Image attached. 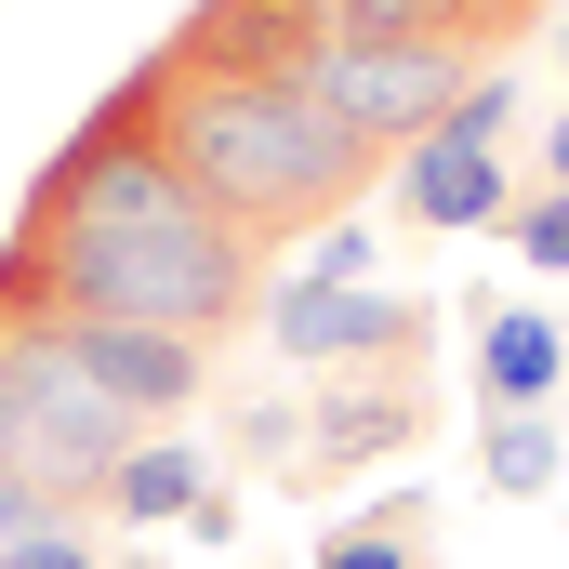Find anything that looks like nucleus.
I'll use <instances>...</instances> for the list:
<instances>
[{
  "mask_svg": "<svg viewBox=\"0 0 569 569\" xmlns=\"http://www.w3.org/2000/svg\"><path fill=\"white\" fill-rule=\"evenodd\" d=\"M252 305H266V252L159 159L133 80L40 159V186L0 239V331L13 318H146V331L226 345V331H252Z\"/></svg>",
  "mask_w": 569,
  "mask_h": 569,
  "instance_id": "nucleus-1",
  "label": "nucleus"
},
{
  "mask_svg": "<svg viewBox=\"0 0 569 569\" xmlns=\"http://www.w3.org/2000/svg\"><path fill=\"white\" fill-rule=\"evenodd\" d=\"M172 40H186L199 67H239V80H305V67L331 53L318 0H199Z\"/></svg>",
  "mask_w": 569,
  "mask_h": 569,
  "instance_id": "nucleus-9",
  "label": "nucleus"
},
{
  "mask_svg": "<svg viewBox=\"0 0 569 569\" xmlns=\"http://www.w3.org/2000/svg\"><path fill=\"white\" fill-rule=\"evenodd\" d=\"M266 331H279V358H425L437 345V305L425 291H358V279H305L266 305Z\"/></svg>",
  "mask_w": 569,
  "mask_h": 569,
  "instance_id": "nucleus-7",
  "label": "nucleus"
},
{
  "mask_svg": "<svg viewBox=\"0 0 569 569\" xmlns=\"http://www.w3.org/2000/svg\"><path fill=\"white\" fill-rule=\"evenodd\" d=\"M398 212H411V226H490V212H503V172H490V146L425 133L411 159H398Z\"/></svg>",
  "mask_w": 569,
  "mask_h": 569,
  "instance_id": "nucleus-10",
  "label": "nucleus"
},
{
  "mask_svg": "<svg viewBox=\"0 0 569 569\" xmlns=\"http://www.w3.org/2000/svg\"><path fill=\"white\" fill-rule=\"evenodd\" d=\"M305 569H437V530H385V517H358V530H331Z\"/></svg>",
  "mask_w": 569,
  "mask_h": 569,
  "instance_id": "nucleus-14",
  "label": "nucleus"
},
{
  "mask_svg": "<svg viewBox=\"0 0 569 569\" xmlns=\"http://www.w3.org/2000/svg\"><path fill=\"white\" fill-rule=\"evenodd\" d=\"M557 40H569V27H557Z\"/></svg>",
  "mask_w": 569,
  "mask_h": 569,
  "instance_id": "nucleus-22",
  "label": "nucleus"
},
{
  "mask_svg": "<svg viewBox=\"0 0 569 569\" xmlns=\"http://www.w3.org/2000/svg\"><path fill=\"white\" fill-rule=\"evenodd\" d=\"M53 345H67V371L93 385V398H120L133 425H172V411H199V385H212V345H186V331H146V318H40Z\"/></svg>",
  "mask_w": 569,
  "mask_h": 569,
  "instance_id": "nucleus-6",
  "label": "nucleus"
},
{
  "mask_svg": "<svg viewBox=\"0 0 569 569\" xmlns=\"http://www.w3.org/2000/svg\"><path fill=\"white\" fill-rule=\"evenodd\" d=\"M437 358V345H425ZM425 358H358L331 398H305V437H291V463L305 477H358V463H385V450H411L437 425V371Z\"/></svg>",
  "mask_w": 569,
  "mask_h": 569,
  "instance_id": "nucleus-5",
  "label": "nucleus"
},
{
  "mask_svg": "<svg viewBox=\"0 0 569 569\" xmlns=\"http://www.w3.org/2000/svg\"><path fill=\"white\" fill-rule=\"evenodd\" d=\"M503 120H517V93H503V80L477 67V80H463V107H450V133H463V146H490Z\"/></svg>",
  "mask_w": 569,
  "mask_h": 569,
  "instance_id": "nucleus-16",
  "label": "nucleus"
},
{
  "mask_svg": "<svg viewBox=\"0 0 569 569\" xmlns=\"http://www.w3.org/2000/svg\"><path fill=\"white\" fill-rule=\"evenodd\" d=\"M0 358H13V450H0V463H13L40 503H67V517H80V503H107V477L133 463L146 425L67 371V345H53L40 318H13V331H0Z\"/></svg>",
  "mask_w": 569,
  "mask_h": 569,
  "instance_id": "nucleus-3",
  "label": "nucleus"
},
{
  "mask_svg": "<svg viewBox=\"0 0 569 569\" xmlns=\"http://www.w3.org/2000/svg\"><path fill=\"white\" fill-rule=\"evenodd\" d=\"M27 517H67V503H40V490H27V477H13V463H0V543H13V530H27Z\"/></svg>",
  "mask_w": 569,
  "mask_h": 569,
  "instance_id": "nucleus-18",
  "label": "nucleus"
},
{
  "mask_svg": "<svg viewBox=\"0 0 569 569\" xmlns=\"http://www.w3.org/2000/svg\"><path fill=\"white\" fill-rule=\"evenodd\" d=\"M517 252H530V266H569V186L543 199V212H517Z\"/></svg>",
  "mask_w": 569,
  "mask_h": 569,
  "instance_id": "nucleus-17",
  "label": "nucleus"
},
{
  "mask_svg": "<svg viewBox=\"0 0 569 569\" xmlns=\"http://www.w3.org/2000/svg\"><path fill=\"white\" fill-rule=\"evenodd\" d=\"M557 371H569V358H557V331H543L530 305L477 331V398H490V411H543V398H557Z\"/></svg>",
  "mask_w": 569,
  "mask_h": 569,
  "instance_id": "nucleus-11",
  "label": "nucleus"
},
{
  "mask_svg": "<svg viewBox=\"0 0 569 569\" xmlns=\"http://www.w3.org/2000/svg\"><path fill=\"white\" fill-rule=\"evenodd\" d=\"M543 172H557V186H569V120H557V133H543Z\"/></svg>",
  "mask_w": 569,
  "mask_h": 569,
  "instance_id": "nucleus-19",
  "label": "nucleus"
},
{
  "mask_svg": "<svg viewBox=\"0 0 569 569\" xmlns=\"http://www.w3.org/2000/svg\"><path fill=\"white\" fill-rule=\"evenodd\" d=\"M318 27H331V40H437V53L490 67L503 40L543 27V0H318Z\"/></svg>",
  "mask_w": 569,
  "mask_h": 569,
  "instance_id": "nucleus-8",
  "label": "nucleus"
},
{
  "mask_svg": "<svg viewBox=\"0 0 569 569\" xmlns=\"http://www.w3.org/2000/svg\"><path fill=\"white\" fill-rule=\"evenodd\" d=\"M0 569H107V557H93V530H80V517H27V530L0 543Z\"/></svg>",
  "mask_w": 569,
  "mask_h": 569,
  "instance_id": "nucleus-15",
  "label": "nucleus"
},
{
  "mask_svg": "<svg viewBox=\"0 0 569 569\" xmlns=\"http://www.w3.org/2000/svg\"><path fill=\"white\" fill-rule=\"evenodd\" d=\"M463 80H477V67H463V53H437V40H331V53L305 67V93H318L345 133L371 146L385 172H398L425 133H450Z\"/></svg>",
  "mask_w": 569,
  "mask_h": 569,
  "instance_id": "nucleus-4",
  "label": "nucleus"
},
{
  "mask_svg": "<svg viewBox=\"0 0 569 569\" xmlns=\"http://www.w3.org/2000/svg\"><path fill=\"white\" fill-rule=\"evenodd\" d=\"M133 107L159 159L252 239V252H279V239H318V226H345L371 186H385V159L345 133L305 80H239V67H199L186 40H159L133 67Z\"/></svg>",
  "mask_w": 569,
  "mask_h": 569,
  "instance_id": "nucleus-2",
  "label": "nucleus"
},
{
  "mask_svg": "<svg viewBox=\"0 0 569 569\" xmlns=\"http://www.w3.org/2000/svg\"><path fill=\"white\" fill-rule=\"evenodd\" d=\"M107 517H199V463H186V450H159V437H133V463H120V477H107Z\"/></svg>",
  "mask_w": 569,
  "mask_h": 569,
  "instance_id": "nucleus-12",
  "label": "nucleus"
},
{
  "mask_svg": "<svg viewBox=\"0 0 569 569\" xmlns=\"http://www.w3.org/2000/svg\"><path fill=\"white\" fill-rule=\"evenodd\" d=\"M0 450H13V358H0Z\"/></svg>",
  "mask_w": 569,
  "mask_h": 569,
  "instance_id": "nucleus-20",
  "label": "nucleus"
},
{
  "mask_svg": "<svg viewBox=\"0 0 569 569\" xmlns=\"http://www.w3.org/2000/svg\"><path fill=\"white\" fill-rule=\"evenodd\" d=\"M120 569H146V557H120Z\"/></svg>",
  "mask_w": 569,
  "mask_h": 569,
  "instance_id": "nucleus-21",
  "label": "nucleus"
},
{
  "mask_svg": "<svg viewBox=\"0 0 569 569\" xmlns=\"http://www.w3.org/2000/svg\"><path fill=\"white\" fill-rule=\"evenodd\" d=\"M477 463H490V490H543L557 477V411H503Z\"/></svg>",
  "mask_w": 569,
  "mask_h": 569,
  "instance_id": "nucleus-13",
  "label": "nucleus"
}]
</instances>
